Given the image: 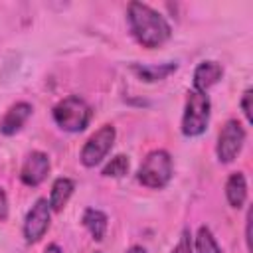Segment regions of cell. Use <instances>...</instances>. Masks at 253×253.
Returning a JSON list of instances; mask_svg holds the SVG:
<instances>
[{
	"mask_svg": "<svg viewBox=\"0 0 253 253\" xmlns=\"http://www.w3.org/2000/svg\"><path fill=\"white\" fill-rule=\"evenodd\" d=\"M126 20L132 38L146 49H156L172 38L168 20L144 2H130L126 6Z\"/></svg>",
	"mask_w": 253,
	"mask_h": 253,
	"instance_id": "obj_1",
	"label": "cell"
},
{
	"mask_svg": "<svg viewBox=\"0 0 253 253\" xmlns=\"http://www.w3.org/2000/svg\"><path fill=\"white\" fill-rule=\"evenodd\" d=\"M172 176H174V162H172L170 152L164 148L150 150L142 158V162L136 170V182L150 190L166 188L170 184Z\"/></svg>",
	"mask_w": 253,
	"mask_h": 253,
	"instance_id": "obj_2",
	"label": "cell"
},
{
	"mask_svg": "<svg viewBox=\"0 0 253 253\" xmlns=\"http://www.w3.org/2000/svg\"><path fill=\"white\" fill-rule=\"evenodd\" d=\"M53 123L65 132H81L87 128L93 117L91 105L79 95H67L59 99L51 109Z\"/></svg>",
	"mask_w": 253,
	"mask_h": 253,
	"instance_id": "obj_3",
	"label": "cell"
},
{
	"mask_svg": "<svg viewBox=\"0 0 253 253\" xmlns=\"http://www.w3.org/2000/svg\"><path fill=\"white\" fill-rule=\"evenodd\" d=\"M210 115H211V103L208 93L200 91H188L186 103H184V113H182V134L188 138L202 136L210 125Z\"/></svg>",
	"mask_w": 253,
	"mask_h": 253,
	"instance_id": "obj_4",
	"label": "cell"
},
{
	"mask_svg": "<svg viewBox=\"0 0 253 253\" xmlns=\"http://www.w3.org/2000/svg\"><path fill=\"white\" fill-rule=\"evenodd\" d=\"M115 138H117V130L113 125H103L99 126L83 144L81 148V154H79V160L85 168H95L99 166L107 154L111 152L113 144H115Z\"/></svg>",
	"mask_w": 253,
	"mask_h": 253,
	"instance_id": "obj_5",
	"label": "cell"
},
{
	"mask_svg": "<svg viewBox=\"0 0 253 253\" xmlns=\"http://www.w3.org/2000/svg\"><path fill=\"white\" fill-rule=\"evenodd\" d=\"M245 136H247L245 128L237 119L225 121L221 130H219V134H217V142H215L217 160L221 164H231L239 156V152H241V148L245 144Z\"/></svg>",
	"mask_w": 253,
	"mask_h": 253,
	"instance_id": "obj_6",
	"label": "cell"
},
{
	"mask_svg": "<svg viewBox=\"0 0 253 253\" xmlns=\"http://www.w3.org/2000/svg\"><path fill=\"white\" fill-rule=\"evenodd\" d=\"M51 223V208L47 198H38L32 208L28 210L26 217H24V225H22V233L26 237L28 243H38L49 229Z\"/></svg>",
	"mask_w": 253,
	"mask_h": 253,
	"instance_id": "obj_7",
	"label": "cell"
},
{
	"mask_svg": "<svg viewBox=\"0 0 253 253\" xmlns=\"http://www.w3.org/2000/svg\"><path fill=\"white\" fill-rule=\"evenodd\" d=\"M51 162L49 156L42 150H32L26 154L22 168H20V182L28 188H38L49 174Z\"/></svg>",
	"mask_w": 253,
	"mask_h": 253,
	"instance_id": "obj_8",
	"label": "cell"
},
{
	"mask_svg": "<svg viewBox=\"0 0 253 253\" xmlns=\"http://www.w3.org/2000/svg\"><path fill=\"white\" fill-rule=\"evenodd\" d=\"M34 107L28 101H18L14 105L8 107V111L4 113V117L0 119V132L4 136H12L16 132L22 130V126L28 123V119L32 117Z\"/></svg>",
	"mask_w": 253,
	"mask_h": 253,
	"instance_id": "obj_9",
	"label": "cell"
},
{
	"mask_svg": "<svg viewBox=\"0 0 253 253\" xmlns=\"http://www.w3.org/2000/svg\"><path fill=\"white\" fill-rule=\"evenodd\" d=\"M221 77H223V67L217 61H213V59L202 61L194 69V77H192V85L194 87L192 89L200 91V93H208Z\"/></svg>",
	"mask_w": 253,
	"mask_h": 253,
	"instance_id": "obj_10",
	"label": "cell"
},
{
	"mask_svg": "<svg viewBox=\"0 0 253 253\" xmlns=\"http://www.w3.org/2000/svg\"><path fill=\"white\" fill-rule=\"evenodd\" d=\"M73 192H75V180L73 178H67V176L55 178L51 184V190H49V198H47L51 211H61L67 206V202L71 200Z\"/></svg>",
	"mask_w": 253,
	"mask_h": 253,
	"instance_id": "obj_11",
	"label": "cell"
},
{
	"mask_svg": "<svg viewBox=\"0 0 253 253\" xmlns=\"http://www.w3.org/2000/svg\"><path fill=\"white\" fill-rule=\"evenodd\" d=\"M225 200L231 208L239 210L247 202V180L243 172H231L225 180Z\"/></svg>",
	"mask_w": 253,
	"mask_h": 253,
	"instance_id": "obj_12",
	"label": "cell"
},
{
	"mask_svg": "<svg viewBox=\"0 0 253 253\" xmlns=\"http://www.w3.org/2000/svg\"><path fill=\"white\" fill-rule=\"evenodd\" d=\"M81 223L83 227L89 231V235L95 241H103L109 229V217L105 211L97 210V208H85L83 215H81Z\"/></svg>",
	"mask_w": 253,
	"mask_h": 253,
	"instance_id": "obj_13",
	"label": "cell"
},
{
	"mask_svg": "<svg viewBox=\"0 0 253 253\" xmlns=\"http://www.w3.org/2000/svg\"><path fill=\"white\" fill-rule=\"evenodd\" d=\"M178 69V63L176 61H168V63H158V65H150V63H134L132 65V71L136 73L138 79L142 81H162L166 79L168 75H172L174 71Z\"/></svg>",
	"mask_w": 253,
	"mask_h": 253,
	"instance_id": "obj_14",
	"label": "cell"
},
{
	"mask_svg": "<svg viewBox=\"0 0 253 253\" xmlns=\"http://www.w3.org/2000/svg\"><path fill=\"white\" fill-rule=\"evenodd\" d=\"M192 247L196 253H221V247L208 225H200L196 237L192 239Z\"/></svg>",
	"mask_w": 253,
	"mask_h": 253,
	"instance_id": "obj_15",
	"label": "cell"
},
{
	"mask_svg": "<svg viewBox=\"0 0 253 253\" xmlns=\"http://www.w3.org/2000/svg\"><path fill=\"white\" fill-rule=\"evenodd\" d=\"M128 166H130V162H128V156L126 154H115L103 166L101 176H105V178H123L128 172Z\"/></svg>",
	"mask_w": 253,
	"mask_h": 253,
	"instance_id": "obj_16",
	"label": "cell"
},
{
	"mask_svg": "<svg viewBox=\"0 0 253 253\" xmlns=\"http://www.w3.org/2000/svg\"><path fill=\"white\" fill-rule=\"evenodd\" d=\"M172 253H194V247H192V233H190V229H184V231L180 233V239H178V243L174 245Z\"/></svg>",
	"mask_w": 253,
	"mask_h": 253,
	"instance_id": "obj_17",
	"label": "cell"
},
{
	"mask_svg": "<svg viewBox=\"0 0 253 253\" xmlns=\"http://www.w3.org/2000/svg\"><path fill=\"white\" fill-rule=\"evenodd\" d=\"M251 97H253V89L251 87H247L245 91H243V97H241V101H239V107H241V111H243V115H245V121L251 125Z\"/></svg>",
	"mask_w": 253,
	"mask_h": 253,
	"instance_id": "obj_18",
	"label": "cell"
},
{
	"mask_svg": "<svg viewBox=\"0 0 253 253\" xmlns=\"http://www.w3.org/2000/svg\"><path fill=\"white\" fill-rule=\"evenodd\" d=\"M10 215V204H8V196L4 192V188H0V221H6Z\"/></svg>",
	"mask_w": 253,
	"mask_h": 253,
	"instance_id": "obj_19",
	"label": "cell"
},
{
	"mask_svg": "<svg viewBox=\"0 0 253 253\" xmlns=\"http://www.w3.org/2000/svg\"><path fill=\"white\" fill-rule=\"evenodd\" d=\"M245 243H247V249H251V210L245 215Z\"/></svg>",
	"mask_w": 253,
	"mask_h": 253,
	"instance_id": "obj_20",
	"label": "cell"
},
{
	"mask_svg": "<svg viewBox=\"0 0 253 253\" xmlns=\"http://www.w3.org/2000/svg\"><path fill=\"white\" fill-rule=\"evenodd\" d=\"M43 253H63V251H61V247H59L57 243H49V245L43 249Z\"/></svg>",
	"mask_w": 253,
	"mask_h": 253,
	"instance_id": "obj_21",
	"label": "cell"
},
{
	"mask_svg": "<svg viewBox=\"0 0 253 253\" xmlns=\"http://www.w3.org/2000/svg\"><path fill=\"white\" fill-rule=\"evenodd\" d=\"M125 253H148V251H146L142 245H130V247H128Z\"/></svg>",
	"mask_w": 253,
	"mask_h": 253,
	"instance_id": "obj_22",
	"label": "cell"
},
{
	"mask_svg": "<svg viewBox=\"0 0 253 253\" xmlns=\"http://www.w3.org/2000/svg\"><path fill=\"white\" fill-rule=\"evenodd\" d=\"M95 253H99V251H95Z\"/></svg>",
	"mask_w": 253,
	"mask_h": 253,
	"instance_id": "obj_23",
	"label": "cell"
}]
</instances>
